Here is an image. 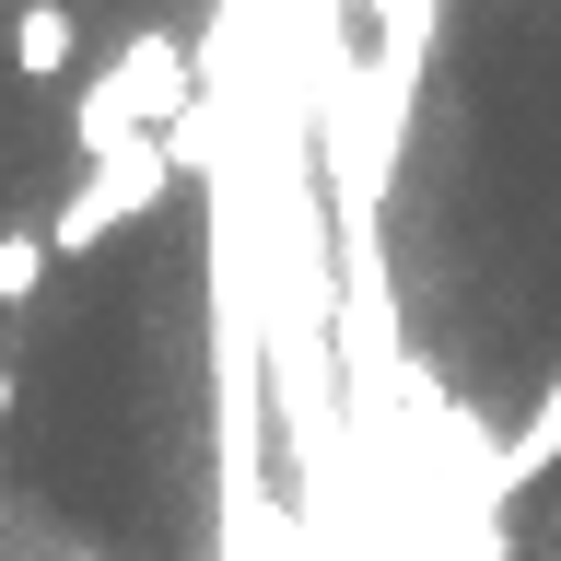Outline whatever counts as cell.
I'll return each mask as SVG.
<instances>
[{
  "label": "cell",
  "mask_w": 561,
  "mask_h": 561,
  "mask_svg": "<svg viewBox=\"0 0 561 561\" xmlns=\"http://www.w3.org/2000/svg\"><path fill=\"white\" fill-rule=\"evenodd\" d=\"M175 199V140H117V152H94L82 164V187L59 199V222H47V257H94L117 222H140V210Z\"/></svg>",
  "instance_id": "cell-1"
},
{
  "label": "cell",
  "mask_w": 561,
  "mask_h": 561,
  "mask_svg": "<svg viewBox=\"0 0 561 561\" xmlns=\"http://www.w3.org/2000/svg\"><path fill=\"white\" fill-rule=\"evenodd\" d=\"M70 59H82V12L70 0H24L12 12V82L47 94V82H70Z\"/></svg>",
  "instance_id": "cell-2"
},
{
  "label": "cell",
  "mask_w": 561,
  "mask_h": 561,
  "mask_svg": "<svg viewBox=\"0 0 561 561\" xmlns=\"http://www.w3.org/2000/svg\"><path fill=\"white\" fill-rule=\"evenodd\" d=\"M550 456H561V375L538 386V410H526V433H515V445H503V468H491V480L515 491V480H538V468H550Z\"/></svg>",
  "instance_id": "cell-3"
},
{
  "label": "cell",
  "mask_w": 561,
  "mask_h": 561,
  "mask_svg": "<svg viewBox=\"0 0 561 561\" xmlns=\"http://www.w3.org/2000/svg\"><path fill=\"white\" fill-rule=\"evenodd\" d=\"M35 280H47V234H0V305H35Z\"/></svg>",
  "instance_id": "cell-4"
}]
</instances>
